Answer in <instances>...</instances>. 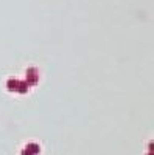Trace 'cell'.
Returning <instances> with one entry per match:
<instances>
[{
    "instance_id": "6da1fadb",
    "label": "cell",
    "mask_w": 154,
    "mask_h": 155,
    "mask_svg": "<svg viewBox=\"0 0 154 155\" xmlns=\"http://www.w3.org/2000/svg\"><path fill=\"white\" fill-rule=\"evenodd\" d=\"M37 81H39V74H37V70L34 67H30L27 70V78H25V82L28 85H36Z\"/></svg>"
},
{
    "instance_id": "7a4b0ae2",
    "label": "cell",
    "mask_w": 154,
    "mask_h": 155,
    "mask_svg": "<svg viewBox=\"0 0 154 155\" xmlns=\"http://www.w3.org/2000/svg\"><path fill=\"white\" fill-rule=\"evenodd\" d=\"M39 152H41L39 144L37 143H28L27 147L20 152V155H39Z\"/></svg>"
},
{
    "instance_id": "3957f363",
    "label": "cell",
    "mask_w": 154,
    "mask_h": 155,
    "mask_svg": "<svg viewBox=\"0 0 154 155\" xmlns=\"http://www.w3.org/2000/svg\"><path fill=\"white\" fill-rule=\"evenodd\" d=\"M17 85H19V79H14V78L8 79V82H6V88L9 92H17Z\"/></svg>"
},
{
    "instance_id": "277c9868",
    "label": "cell",
    "mask_w": 154,
    "mask_h": 155,
    "mask_svg": "<svg viewBox=\"0 0 154 155\" xmlns=\"http://www.w3.org/2000/svg\"><path fill=\"white\" fill-rule=\"evenodd\" d=\"M28 88H30V85L25 82V81H19L17 92H16V93H22V95H25V93H28Z\"/></svg>"
}]
</instances>
